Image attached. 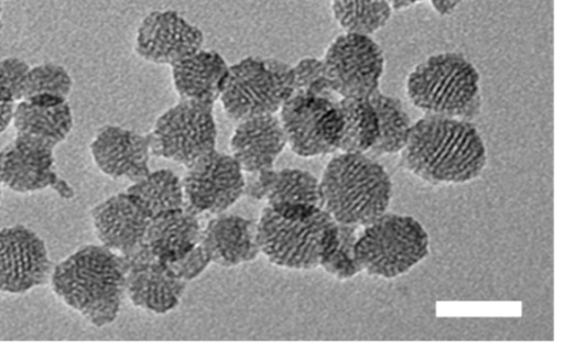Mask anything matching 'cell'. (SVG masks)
I'll use <instances>...</instances> for the list:
<instances>
[{
	"label": "cell",
	"mask_w": 564,
	"mask_h": 349,
	"mask_svg": "<svg viewBox=\"0 0 564 349\" xmlns=\"http://www.w3.org/2000/svg\"><path fill=\"white\" fill-rule=\"evenodd\" d=\"M90 217L98 240L111 251L130 259L144 247L151 216L127 190L96 205Z\"/></svg>",
	"instance_id": "cell-14"
},
{
	"label": "cell",
	"mask_w": 564,
	"mask_h": 349,
	"mask_svg": "<svg viewBox=\"0 0 564 349\" xmlns=\"http://www.w3.org/2000/svg\"><path fill=\"white\" fill-rule=\"evenodd\" d=\"M200 236L198 215L178 208L151 218L144 247L152 258L167 264L185 257L199 243Z\"/></svg>",
	"instance_id": "cell-21"
},
{
	"label": "cell",
	"mask_w": 564,
	"mask_h": 349,
	"mask_svg": "<svg viewBox=\"0 0 564 349\" xmlns=\"http://www.w3.org/2000/svg\"><path fill=\"white\" fill-rule=\"evenodd\" d=\"M127 192L139 199L151 218L161 212L184 208L182 181L167 168L150 171L144 177L133 182Z\"/></svg>",
	"instance_id": "cell-26"
},
{
	"label": "cell",
	"mask_w": 564,
	"mask_h": 349,
	"mask_svg": "<svg viewBox=\"0 0 564 349\" xmlns=\"http://www.w3.org/2000/svg\"><path fill=\"white\" fill-rule=\"evenodd\" d=\"M203 42L200 29L180 13L174 10H156L141 20L134 51L147 62L172 66L202 48Z\"/></svg>",
	"instance_id": "cell-13"
},
{
	"label": "cell",
	"mask_w": 564,
	"mask_h": 349,
	"mask_svg": "<svg viewBox=\"0 0 564 349\" xmlns=\"http://www.w3.org/2000/svg\"><path fill=\"white\" fill-rule=\"evenodd\" d=\"M285 145L286 137L276 113L239 121L229 142L230 155L248 174L273 168Z\"/></svg>",
	"instance_id": "cell-18"
},
{
	"label": "cell",
	"mask_w": 564,
	"mask_h": 349,
	"mask_svg": "<svg viewBox=\"0 0 564 349\" xmlns=\"http://www.w3.org/2000/svg\"><path fill=\"white\" fill-rule=\"evenodd\" d=\"M14 106L15 103L0 101V133L11 124Z\"/></svg>",
	"instance_id": "cell-33"
},
{
	"label": "cell",
	"mask_w": 564,
	"mask_h": 349,
	"mask_svg": "<svg viewBox=\"0 0 564 349\" xmlns=\"http://www.w3.org/2000/svg\"><path fill=\"white\" fill-rule=\"evenodd\" d=\"M89 151L98 170L110 178L133 183L150 172L149 134L105 124L97 130L89 144Z\"/></svg>",
	"instance_id": "cell-16"
},
{
	"label": "cell",
	"mask_w": 564,
	"mask_h": 349,
	"mask_svg": "<svg viewBox=\"0 0 564 349\" xmlns=\"http://www.w3.org/2000/svg\"><path fill=\"white\" fill-rule=\"evenodd\" d=\"M73 79L62 65L43 63L30 67L22 85V100L36 106H56L67 101Z\"/></svg>",
	"instance_id": "cell-27"
},
{
	"label": "cell",
	"mask_w": 564,
	"mask_h": 349,
	"mask_svg": "<svg viewBox=\"0 0 564 349\" xmlns=\"http://www.w3.org/2000/svg\"><path fill=\"white\" fill-rule=\"evenodd\" d=\"M369 100L378 118L379 135L366 154L376 159L384 154L400 153L413 124L401 100L381 92L380 89Z\"/></svg>",
	"instance_id": "cell-25"
},
{
	"label": "cell",
	"mask_w": 564,
	"mask_h": 349,
	"mask_svg": "<svg viewBox=\"0 0 564 349\" xmlns=\"http://www.w3.org/2000/svg\"><path fill=\"white\" fill-rule=\"evenodd\" d=\"M214 105L180 99L155 120L149 133L151 153L185 167L216 150Z\"/></svg>",
	"instance_id": "cell-8"
},
{
	"label": "cell",
	"mask_w": 564,
	"mask_h": 349,
	"mask_svg": "<svg viewBox=\"0 0 564 349\" xmlns=\"http://www.w3.org/2000/svg\"><path fill=\"white\" fill-rule=\"evenodd\" d=\"M209 263V258L198 243L182 259L164 265L174 276L188 282L197 277Z\"/></svg>",
	"instance_id": "cell-32"
},
{
	"label": "cell",
	"mask_w": 564,
	"mask_h": 349,
	"mask_svg": "<svg viewBox=\"0 0 564 349\" xmlns=\"http://www.w3.org/2000/svg\"><path fill=\"white\" fill-rule=\"evenodd\" d=\"M1 11H2V8H1V2H0V29L2 26V22H1Z\"/></svg>",
	"instance_id": "cell-35"
},
{
	"label": "cell",
	"mask_w": 564,
	"mask_h": 349,
	"mask_svg": "<svg viewBox=\"0 0 564 349\" xmlns=\"http://www.w3.org/2000/svg\"><path fill=\"white\" fill-rule=\"evenodd\" d=\"M322 208L335 221L367 226L387 212L392 182L382 165L364 153L333 156L319 179Z\"/></svg>",
	"instance_id": "cell-3"
},
{
	"label": "cell",
	"mask_w": 564,
	"mask_h": 349,
	"mask_svg": "<svg viewBox=\"0 0 564 349\" xmlns=\"http://www.w3.org/2000/svg\"><path fill=\"white\" fill-rule=\"evenodd\" d=\"M228 69L219 53L199 48L171 66L173 86L180 99L214 105Z\"/></svg>",
	"instance_id": "cell-22"
},
{
	"label": "cell",
	"mask_w": 564,
	"mask_h": 349,
	"mask_svg": "<svg viewBox=\"0 0 564 349\" xmlns=\"http://www.w3.org/2000/svg\"><path fill=\"white\" fill-rule=\"evenodd\" d=\"M127 259L102 244H86L53 266L54 294L95 327L116 320L126 294Z\"/></svg>",
	"instance_id": "cell-2"
},
{
	"label": "cell",
	"mask_w": 564,
	"mask_h": 349,
	"mask_svg": "<svg viewBox=\"0 0 564 349\" xmlns=\"http://www.w3.org/2000/svg\"><path fill=\"white\" fill-rule=\"evenodd\" d=\"M11 123L15 139L54 151L70 133L74 117L67 101L56 106H36L19 101L14 106Z\"/></svg>",
	"instance_id": "cell-23"
},
{
	"label": "cell",
	"mask_w": 564,
	"mask_h": 349,
	"mask_svg": "<svg viewBox=\"0 0 564 349\" xmlns=\"http://www.w3.org/2000/svg\"><path fill=\"white\" fill-rule=\"evenodd\" d=\"M440 14H449L459 4L460 0H430Z\"/></svg>",
	"instance_id": "cell-34"
},
{
	"label": "cell",
	"mask_w": 564,
	"mask_h": 349,
	"mask_svg": "<svg viewBox=\"0 0 564 349\" xmlns=\"http://www.w3.org/2000/svg\"><path fill=\"white\" fill-rule=\"evenodd\" d=\"M429 253V236L413 217L384 212L364 226L354 247L359 271L391 279L408 272Z\"/></svg>",
	"instance_id": "cell-6"
},
{
	"label": "cell",
	"mask_w": 564,
	"mask_h": 349,
	"mask_svg": "<svg viewBox=\"0 0 564 349\" xmlns=\"http://www.w3.org/2000/svg\"><path fill=\"white\" fill-rule=\"evenodd\" d=\"M245 178L230 154L214 150L186 167L181 178L184 208L196 215L221 214L245 194Z\"/></svg>",
	"instance_id": "cell-11"
},
{
	"label": "cell",
	"mask_w": 564,
	"mask_h": 349,
	"mask_svg": "<svg viewBox=\"0 0 564 349\" xmlns=\"http://www.w3.org/2000/svg\"><path fill=\"white\" fill-rule=\"evenodd\" d=\"M400 154L403 168L434 185L471 182L487 163L484 140L470 121L434 114L412 124Z\"/></svg>",
	"instance_id": "cell-1"
},
{
	"label": "cell",
	"mask_w": 564,
	"mask_h": 349,
	"mask_svg": "<svg viewBox=\"0 0 564 349\" xmlns=\"http://www.w3.org/2000/svg\"><path fill=\"white\" fill-rule=\"evenodd\" d=\"M0 198H1V183H0Z\"/></svg>",
	"instance_id": "cell-36"
},
{
	"label": "cell",
	"mask_w": 564,
	"mask_h": 349,
	"mask_svg": "<svg viewBox=\"0 0 564 349\" xmlns=\"http://www.w3.org/2000/svg\"><path fill=\"white\" fill-rule=\"evenodd\" d=\"M293 94L292 66L274 58L248 56L229 66L219 100L235 121L278 113Z\"/></svg>",
	"instance_id": "cell-7"
},
{
	"label": "cell",
	"mask_w": 564,
	"mask_h": 349,
	"mask_svg": "<svg viewBox=\"0 0 564 349\" xmlns=\"http://www.w3.org/2000/svg\"><path fill=\"white\" fill-rule=\"evenodd\" d=\"M29 69V64L18 57L0 61V101L17 103L22 100V85Z\"/></svg>",
	"instance_id": "cell-31"
},
{
	"label": "cell",
	"mask_w": 564,
	"mask_h": 349,
	"mask_svg": "<svg viewBox=\"0 0 564 349\" xmlns=\"http://www.w3.org/2000/svg\"><path fill=\"white\" fill-rule=\"evenodd\" d=\"M337 102L302 92L283 102L278 116L293 153L313 157L338 151L343 120Z\"/></svg>",
	"instance_id": "cell-9"
},
{
	"label": "cell",
	"mask_w": 564,
	"mask_h": 349,
	"mask_svg": "<svg viewBox=\"0 0 564 349\" xmlns=\"http://www.w3.org/2000/svg\"><path fill=\"white\" fill-rule=\"evenodd\" d=\"M358 225L338 223L339 241L336 249L319 265L339 280L350 279L359 272L355 261L354 247L360 233Z\"/></svg>",
	"instance_id": "cell-30"
},
{
	"label": "cell",
	"mask_w": 564,
	"mask_h": 349,
	"mask_svg": "<svg viewBox=\"0 0 564 349\" xmlns=\"http://www.w3.org/2000/svg\"><path fill=\"white\" fill-rule=\"evenodd\" d=\"M257 241L260 253L274 265L312 270L336 249L338 222L322 207L282 216L265 206L257 221Z\"/></svg>",
	"instance_id": "cell-5"
},
{
	"label": "cell",
	"mask_w": 564,
	"mask_h": 349,
	"mask_svg": "<svg viewBox=\"0 0 564 349\" xmlns=\"http://www.w3.org/2000/svg\"><path fill=\"white\" fill-rule=\"evenodd\" d=\"M127 263L126 294L133 306L154 314H166L178 306L186 282L152 258L145 247Z\"/></svg>",
	"instance_id": "cell-17"
},
{
	"label": "cell",
	"mask_w": 564,
	"mask_h": 349,
	"mask_svg": "<svg viewBox=\"0 0 564 349\" xmlns=\"http://www.w3.org/2000/svg\"><path fill=\"white\" fill-rule=\"evenodd\" d=\"M0 183L21 194L48 187L65 199L73 198L75 194L73 187L57 174L53 151L15 138L0 150Z\"/></svg>",
	"instance_id": "cell-15"
},
{
	"label": "cell",
	"mask_w": 564,
	"mask_h": 349,
	"mask_svg": "<svg viewBox=\"0 0 564 349\" xmlns=\"http://www.w3.org/2000/svg\"><path fill=\"white\" fill-rule=\"evenodd\" d=\"M337 105L343 120L338 151L366 154L379 135L378 118L369 98L343 97Z\"/></svg>",
	"instance_id": "cell-24"
},
{
	"label": "cell",
	"mask_w": 564,
	"mask_h": 349,
	"mask_svg": "<svg viewBox=\"0 0 564 349\" xmlns=\"http://www.w3.org/2000/svg\"><path fill=\"white\" fill-rule=\"evenodd\" d=\"M332 10L345 32L370 36L386 25L393 9L387 0H333Z\"/></svg>",
	"instance_id": "cell-28"
},
{
	"label": "cell",
	"mask_w": 564,
	"mask_h": 349,
	"mask_svg": "<svg viewBox=\"0 0 564 349\" xmlns=\"http://www.w3.org/2000/svg\"><path fill=\"white\" fill-rule=\"evenodd\" d=\"M53 263L44 240L23 225L0 228V292L23 294L50 282Z\"/></svg>",
	"instance_id": "cell-12"
},
{
	"label": "cell",
	"mask_w": 564,
	"mask_h": 349,
	"mask_svg": "<svg viewBox=\"0 0 564 349\" xmlns=\"http://www.w3.org/2000/svg\"><path fill=\"white\" fill-rule=\"evenodd\" d=\"M245 178V194L256 199H265L275 211L291 207L312 205L322 207L319 179L301 168H274L250 173Z\"/></svg>",
	"instance_id": "cell-20"
},
{
	"label": "cell",
	"mask_w": 564,
	"mask_h": 349,
	"mask_svg": "<svg viewBox=\"0 0 564 349\" xmlns=\"http://www.w3.org/2000/svg\"><path fill=\"white\" fill-rule=\"evenodd\" d=\"M210 260L219 266H237L257 259V221L232 214H218L202 229L199 241Z\"/></svg>",
	"instance_id": "cell-19"
},
{
	"label": "cell",
	"mask_w": 564,
	"mask_h": 349,
	"mask_svg": "<svg viewBox=\"0 0 564 349\" xmlns=\"http://www.w3.org/2000/svg\"><path fill=\"white\" fill-rule=\"evenodd\" d=\"M292 73L293 92L310 94L333 101L340 99L326 76L323 59L304 57L292 66Z\"/></svg>",
	"instance_id": "cell-29"
},
{
	"label": "cell",
	"mask_w": 564,
	"mask_h": 349,
	"mask_svg": "<svg viewBox=\"0 0 564 349\" xmlns=\"http://www.w3.org/2000/svg\"><path fill=\"white\" fill-rule=\"evenodd\" d=\"M405 88L425 114L471 121L481 109L479 73L460 53L443 52L420 62L409 73Z\"/></svg>",
	"instance_id": "cell-4"
},
{
	"label": "cell",
	"mask_w": 564,
	"mask_h": 349,
	"mask_svg": "<svg viewBox=\"0 0 564 349\" xmlns=\"http://www.w3.org/2000/svg\"><path fill=\"white\" fill-rule=\"evenodd\" d=\"M322 59L330 86L340 98H369L379 89L386 59L370 36L345 32L329 44Z\"/></svg>",
	"instance_id": "cell-10"
}]
</instances>
